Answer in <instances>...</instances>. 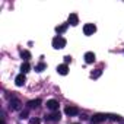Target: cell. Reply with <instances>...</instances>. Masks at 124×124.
<instances>
[{"instance_id":"cell-13","label":"cell","mask_w":124,"mask_h":124,"mask_svg":"<svg viewBox=\"0 0 124 124\" xmlns=\"http://www.w3.org/2000/svg\"><path fill=\"white\" fill-rule=\"evenodd\" d=\"M31 70V66H29V63L28 61H25V63H22V66H21V72L23 73V75H26L28 72Z\"/></svg>"},{"instance_id":"cell-18","label":"cell","mask_w":124,"mask_h":124,"mask_svg":"<svg viewBox=\"0 0 124 124\" xmlns=\"http://www.w3.org/2000/svg\"><path fill=\"white\" fill-rule=\"evenodd\" d=\"M108 118H109V120H112V121H123V118H121L120 115H115V114H109V115H108Z\"/></svg>"},{"instance_id":"cell-10","label":"cell","mask_w":124,"mask_h":124,"mask_svg":"<svg viewBox=\"0 0 124 124\" xmlns=\"http://www.w3.org/2000/svg\"><path fill=\"white\" fill-rule=\"evenodd\" d=\"M25 82H26V78H25V75H23V73L18 75V76H16V79H15L16 86H23V85H25Z\"/></svg>"},{"instance_id":"cell-12","label":"cell","mask_w":124,"mask_h":124,"mask_svg":"<svg viewBox=\"0 0 124 124\" xmlns=\"http://www.w3.org/2000/svg\"><path fill=\"white\" fill-rule=\"evenodd\" d=\"M41 105V99H32L28 102V108H38Z\"/></svg>"},{"instance_id":"cell-2","label":"cell","mask_w":124,"mask_h":124,"mask_svg":"<svg viewBox=\"0 0 124 124\" xmlns=\"http://www.w3.org/2000/svg\"><path fill=\"white\" fill-rule=\"evenodd\" d=\"M107 118H108V115H107V114L98 112V114H95V115L91 118V121H92V124H98V123H102V121H105Z\"/></svg>"},{"instance_id":"cell-22","label":"cell","mask_w":124,"mask_h":124,"mask_svg":"<svg viewBox=\"0 0 124 124\" xmlns=\"http://www.w3.org/2000/svg\"><path fill=\"white\" fill-rule=\"evenodd\" d=\"M120 123H121V124H124V120H123V121H120Z\"/></svg>"},{"instance_id":"cell-11","label":"cell","mask_w":124,"mask_h":124,"mask_svg":"<svg viewBox=\"0 0 124 124\" xmlns=\"http://www.w3.org/2000/svg\"><path fill=\"white\" fill-rule=\"evenodd\" d=\"M78 23H79V18H78V15H76V13H70V15H69V25L76 26Z\"/></svg>"},{"instance_id":"cell-19","label":"cell","mask_w":124,"mask_h":124,"mask_svg":"<svg viewBox=\"0 0 124 124\" xmlns=\"http://www.w3.org/2000/svg\"><path fill=\"white\" fill-rule=\"evenodd\" d=\"M39 123H41V120H39V118H37V117L29 120V124H39Z\"/></svg>"},{"instance_id":"cell-21","label":"cell","mask_w":124,"mask_h":124,"mask_svg":"<svg viewBox=\"0 0 124 124\" xmlns=\"http://www.w3.org/2000/svg\"><path fill=\"white\" fill-rule=\"evenodd\" d=\"M70 61H72V57H70V55H66V57H64V64L70 63Z\"/></svg>"},{"instance_id":"cell-6","label":"cell","mask_w":124,"mask_h":124,"mask_svg":"<svg viewBox=\"0 0 124 124\" xmlns=\"http://www.w3.org/2000/svg\"><path fill=\"white\" fill-rule=\"evenodd\" d=\"M60 118H61V115L58 111H54L53 114L45 115V121H60Z\"/></svg>"},{"instance_id":"cell-16","label":"cell","mask_w":124,"mask_h":124,"mask_svg":"<svg viewBox=\"0 0 124 124\" xmlns=\"http://www.w3.org/2000/svg\"><path fill=\"white\" fill-rule=\"evenodd\" d=\"M45 67H47V64L44 63V61H41V63H38V64L35 66V72H38V73H39V72H42Z\"/></svg>"},{"instance_id":"cell-8","label":"cell","mask_w":124,"mask_h":124,"mask_svg":"<svg viewBox=\"0 0 124 124\" xmlns=\"http://www.w3.org/2000/svg\"><path fill=\"white\" fill-rule=\"evenodd\" d=\"M95 58H96L95 53H92V51H88V53H85V61H86L88 64H92L93 61H95Z\"/></svg>"},{"instance_id":"cell-5","label":"cell","mask_w":124,"mask_h":124,"mask_svg":"<svg viewBox=\"0 0 124 124\" xmlns=\"http://www.w3.org/2000/svg\"><path fill=\"white\" fill-rule=\"evenodd\" d=\"M64 112H66L69 117H75V115L79 114V108H78V107H73V105H69V107L64 108Z\"/></svg>"},{"instance_id":"cell-1","label":"cell","mask_w":124,"mask_h":124,"mask_svg":"<svg viewBox=\"0 0 124 124\" xmlns=\"http://www.w3.org/2000/svg\"><path fill=\"white\" fill-rule=\"evenodd\" d=\"M66 47V39L61 37V35H57L53 38V48L55 50H61V48H64Z\"/></svg>"},{"instance_id":"cell-3","label":"cell","mask_w":124,"mask_h":124,"mask_svg":"<svg viewBox=\"0 0 124 124\" xmlns=\"http://www.w3.org/2000/svg\"><path fill=\"white\" fill-rule=\"evenodd\" d=\"M95 32H96V26L93 23H86L83 26V34L85 35H93Z\"/></svg>"},{"instance_id":"cell-4","label":"cell","mask_w":124,"mask_h":124,"mask_svg":"<svg viewBox=\"0 0 124 124\" xmlns=\"http://www.w3.org/2000/svg\"><path fill=\"white\" fill-rule=\"evenodd\" d=\"M21 105H22V102H21L18 98H12L10 102H9V107H10L12 111H18V109H21Z\"/></svg>"},{"instance_id":"cell-15","label":"cell","mask_w":124,"mask_h":124,"mask_svg":"<svg viewBox=\"0 0 124 124\" xmlns=\"http://www.w3.org/2000/svg\"><path fill=\"white\" fill-rule=\"evenodd\" d=\"M21 57H22L25 61H28V60L31 58V53H29V51H26V50H22V51H21Z\"/></svg>"},{"instance_id":"cell-7","label":"cell","mask_w":124,"mask_h":124,"mask_svg":"<svg viewBox=\"0 0 124 124\" xmlns=\"http://www.w3.org/2000/svg\"><path fill=\"white\" fill-rule=\"evenodd\" d=\"M47 108L51 111H58V101H55V99L47 101Z\"/></svg>"},{"instance_id":"cell-14","label":"cell","mask_w":124,"mask_h":124,"mask_svg":"<svg viewBox=\"0 0 124 124\" xmlns=\"http://www.w3.org/2000/svg\"><path fill=\"white\" fill-rule=\"evenodd\" d=\"M67 26H69V23H64V25H60V26H57V28H55V32H57L58 35H60V34H63V32H64V31L67 29Z\"/></svg>"},{"instance_id":"cell-17","label":"cell","mask_w":124,"mask_h":124,"mask_svg":"<svg viewBox=\"0 0 124 124\" xmlns=\"http://www.w3.org/2000/svg\"><path fill=\"white\" fill-rule=\"evenodd\" d=\"M101 75H102V70H101V69H98V70H95V72H92V73H91V78H92V79H98Z\"/></svg>"},{"instance_id":"cell-20","label":"cell","mask_w":124,"mask_h":124,"mask_svg":"<svg viewBox=\"0 0 124 124\" xmlns=\"http://www.w3.org/2000/svg\"><path fill=\"white\" fill-rule=\"evenodd\" d=\"M19 117H21V118H22V120H23V118H26V117H28V109H25V111H22V112H21V115H19Z\"/></svg>"},{"instance_id":"cell-9","label":"cell","mask_w":124,"mask_h":124,"mask_svg":"<svg viewBox=\"0 0 124 124\" xmlns=\"http://www.w3.org/2000/svg\"><path fill=\"white\" fill-rule=\"evenodd\" d=\"M57 73L61 75V76H66V75L69 73V67H67V64H60V66H57Z\"/></svg>"}]
</instances>
